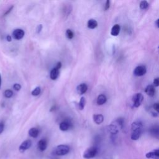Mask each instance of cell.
<instances>
[{
    "mask_svg": "<svg viewBox=\"0 0 159 159\" xmlns=\"http://www.w3.org/2000/svg\"><path fill=\"white\" fill-rule=\"evenodd\" d=\"M70 152V147L67 145H59V146L56 147L55 149V153L57 156H62L67 155V154Z\"/></svg>",
    "mask_w": 159,
    "mask_h": 159,
    "instance_id": "obj_1",
    "label": "cell"
},
{
    "mask_svg": "<svg viewBox=\"0 0 159 159\" xmlns=\"http://www.w3.org/2000/svg\"><path fill=\"white\" fill-rule=\"evenodd\" d=\"M97 149L95 147H91L87 149L84 152L83 157L85 159H91L94 158L97 154Z\"/></svg>",
    "mask_w": 159,
    "mask_h": 159,
    "instance_id": "obj_2",
    "label": "cell"
},
{
    "mask_svg": "<svg viewBox=\"0 0 159 159\" xmlns=\"http://www.w3.org/2000/svg\"><path fill=\"white\" fill-rule=\"evenodd\" d=\"M144 100L143 95L141 93H137L134 95L132 98V102H133V105L135 107H138L141 105Z\"/></svg>",
    "mask_w": 159,
    "mask_h": 159,
    "instance_id": "obj_3",
    "label": "cell"
},
{
    "mask_svg": "<svg viewBox=\"0 0 159 159\" xmlns=\"http://www.w3.org/2000/svg\"><path fill=\"white\" fill-rule=\"evenodd\" d=\"M147 72L146 67L143 65H139L135 67L134 70V75L136 77H142Z\"/></svg>",
    "mask_w": 159,
    "mask_h": 159,
    "instance_id": "obj_4",
    "label": "cell"
},
{
    "mask_svg": "<svg viewBox=\"0 0 159 159\" xmlns=\"http://www.w3.org/2000/svg\"><path fill=\"white\" fill-rule=\"evenodd\" d=\"M61 67H62V66L60 64L58 63V64L56 65L55 67L50 72V77L51 79L53 80H56L59 77V70H60V69L61 68Z\"/></svg>",
    "mask_w": 159,
    "mask_h": 159,
    "instance_id": "obj_5",
    "label": "cell"
},
{
    "mask_svg": "<svg viewBox=\"0 0 159 159\" xmlns=\"http://www.w3.org/2000/svg\"><path fill=\"white\" fill-rule=\"evenodd\" d=\"M24 31L21 29H16L13 32V37L16 40H21L24 36Z\"/></svg>",
    "mask_w": 159,
    "mask_h": 159,
    "instance_id": "obj_6",
    "label": "cell"
},
{
    "mask_svg": "<svg viewBox=\"0 0 159 159\" xmlns=\"http://www.w3.org/2000/svg\"><path fill=\"white\" fill-rule=\"evenodd\" d=\"M31 146L32 142L31 140H26V141H24L21 144L20 148H19V151H20V152L23 153L27 151V149H29L31 147Z\"/></svg>",
    "mask_w": 159,
    "mask_h": 159,
    "instance_id": "obj_7",
    "label": "cell"
},
{
    "mask_svg": "<svg viewBox=\"0 0 159 159\" xmlns=\"http://www.w3.org/2000/svg\"><path fill=\"white\" fill-rule=\"evenodd\" d=\"M142 132V128H139L134 130H132V134H131V138L133 141H137L141 137V135Z\"/></svg>",
    "mask_w": 159,
    "mask_h": 159,
    "instance_id": "obj_8",
    "label": "cell"
},
{
    "mask_svg": "<svg viewBox=\"0 0 159 159\" xmlns=\"http://www.w3.org/2000/svg\"><path fill=\"white\" fill-rule=\"evenodd\" d=\"M146 157L149 159H159V150L156 149L146 154Z\"/></svg>",
    "mask_w": 159,
    "mask_h": 159,
    "instance_id": "obj_9",
    "label": "cell"
},
{
    "mask_svg": "<svg viewBox=\"0 0 159 159\" xmlns=\"http://www.w3.org/2000/svg\"><path fill=\"white\" fill-rule=\"evenodd\" d=\"M77 92L79 95H83L87 91L88 86L85 83H82L77 86Z\"/></svg>",
    "mask_w": 159,
    "mask_h": 159,
    "instance_id": "obj_10",
    "label": "cell"
},
{
    "mask_svg": "<svg viewBox=\"0 0 159 159\" xmlns=\"http://www.w3.org/2000/svg\"><path fill=\"white\" fill-rule=\"evenodd\" d=\"M145 92L149 96H153L156 93V89L152 85H148L146 89H145Z\"/></svg>",
    "mask_w": 159,
    "mask_h": 159,
    "instance_id": "obj_11",
    "label": "cell"
},
{
    "mask_svg": "<svg viewBox=\"0 0 159 159\" xmlns=\"http://www.w3.org/2000/svg\"><path fill=\"white\" fill-rule=\"evenodd\" d=\"M70 126L71 124L68 121H64L60 124L59 128L62 131H67V130H68L70 129Z\"/></svg>",
    "mask_w": 159,
    "mask_h": 159,
    "instance_id": "obj_12",
    "label": "cell"
},
{
    "mask_svg": "<svg viewBox=\"0 0 159 159\" xmlns=\"http://www.w3.org/2000/svg\"><path fill=\"white\" fill-rule=\"evenodd\" d=\"M93 121L96 124H101L104 121V117L102 114H94L93 116Z\"/></svg>",
    "mask_w": 159,
    "mask_h": 159,
    "instance_id": "obj_13",
    "label": "cell"
},
{
    "mask_svg": "<svg viewBox=\"0 0 159 159\" xmlns=\"http://www.w3.org/2000/svg\"><path fill=\"white\" fill-rule=\"evenodd\" d=\"M47 147V142L45 139H41L38 142V149L39 151L43 152L46 150Z\"/></svg>",
    "mask_w": 159,
    "mask_h": 159,
    "instance_id": "obj_14",
    "label": "cell"
},
{
    "mask_svg": "<svg viewBox=\"0 0 159 159\" xmlns=\"http://www.w3.org/2000/svg\"><path fill=\"white\" fill-rule=\"evenodd\" d=\"M120 29H121L120 26L119 24H115L114 26H113V27H112L111 34L113 36H117L119 33Z\"/></svg>",
    "mask_w": 159,
    "mask_h": 159,
    "instance_id": "obj_15",
    "label": "cell"
},
{
    "mask_svg": "<svg viewBox=\"0 0 159 159\" xmlns=\"http://www.w3.org/2000/svg\"><path fill=\"white\" fill-rule=\"evenodd\" d=\"M39 134V130L38 129H37L36 128H32L30 129L29 130V135L31 137L33 138H36L38 137Z\"/></svg>",
    "mask_w": 159,
    "mask_h": 159,
    "instance_id": "obj_16",
    "label": "cell"
},
{
    "mask_svg": "<svg viewBox=\"0 0 159 159\" xmlns=\"http://www.w3.org/2000/svg\"><path fill=\"white\" fill-rule=\"evenodd\" d=\"M107 101L106 96L105 95H100L97 98L96 103L98 105H104Z\"/></svg>",
    "mask_w": 159,
    "mask_h": 159,
    "instance_id": "obj_17",
    "label": "cell"
},
{
    "mask_svg": "<svg viewBox=\"0 0 159 159\" xmlns=\"http://www.w3.org/2000/svg\"><path fill=\"white\" fill-rule=\"evenodd\" d=\"M87 26L88 27L90 28V29H95L98 26V22L95 20H94V19H90V20H89L88 21Z\"/></svg>",
    "mask_w": 159,
    "mask_h": 159,
    "instance_id": "obj_18",
    "label": "cell"
},
{
    "mask_svg": "<svg viewBox=\"0 0 159 159\" xmlns=\"http://www.w3.org/2000/svg\"><path fill=\"white\" fill-rule=\"evenodd\" d=\"M86 105V99L85 97H82L80 98V100L79 104H78V107L79 109L80 110H83L84 107H85Z\"/></svg>",
    "mask_w": 159,
    "mask_h": 159,
    "instance_id": "obj_19",
    "label": "cell"
},
{
    "mask_svg": "<svg viewBox=\"0 0 159 159\" xmlns=\"http://www.w3.org/2000/svg\"><path fill=\"white\" fill-rule=\"evenodd\" d=\"M139 128H142V124L140 121H135L133 123L131 126V129L134 130Z\"/></svg>",
    "mask_w": 159,
    "mask_h": 159,
    "instance_id": "obj_20",
    "label": "cell"
},
{
    "mask_svg": "<svg viewBox=\"0 0 159 159\" xmlns=\"http://www.w3.org/2000/svg\"><path fill=\"white\" fill-rule=\"evenodd\" d=\"M40 88L39 87V86H37L36 87V88H34L33 90L31 92V94L32 96H38L40 93Z\"/></svg>",
    "mask_w": 159,
    "mask_h": 159,
    "instance_id": "obj_21",
    "label": "cell"
},
{
    "mask_svg": "<svg viewBox=\"0 0 159 159\" xmlns=\"http://www.w3.org/2000/svg\"><path fill=\"white\" fill-rule=\"evenodd\" d=\"M65 34L68 39H72L74 37V33L71 29H67L65 32Z\"/></svg>",
    "mask_w": 159,
    "mask_h": 159,
    "instance_id": "obj_22",
    "label": "cell"
},
{
    "mask_svg": "<svg viewBox=\"0 0 159 159\" xmlns=\"http://www.w3.org/2000/svg\"><path fill=\"white\" fill-rule=\"evenodd\" d=\"M149 3L147 1H142L140 3V8L142 9H146L149 7Z\"/></svg>",
    "mask_w": 159,
    "mask_h": 159,
    "instance_id": "obj_23",
    "label": "cell"
},
{
    "mask_svg": "<svg viewBox=\"0 0 159 159\" xmlns=\"http://www.w3.org/2000/svg\"><path fill=\"white\" fill-rule=\"evenodd\" d=\"M4 95L7 98H11L13 96V92L11 90H6L4 93Z\"/></svg>",
    "mask_w": 159,
    "mask_h": 159,
    "instance_id": "obj_24",
    "label": "cell"
},
{
    "mask_svg": "<svg viewBox=\"0 0 159 159\" xmlns=\"http://www.w3.org/2000/svg\"><path fill=\"white\" fill-rule=\"evenodd\" d=\"M13 88H14V90H15L16 91H20L21 89V86L20 84L15 83V85H13Z\"/></svg>",
    "mask_w": 159,
    "mask_h": 159,
    "instance_id": "obj_25",
    "label": "cell"
},
{
    "mask_svg": "<svg viewBox=\"0 0 159 159\" xmlns=\"http://www.w3.org/2000/svg\"><path fill=\"white\" fill-rule=\"evenodd\" d=\"M159 85V78H156L153 80V86L154 87H157Z\"/></svg>",
    "mask_w": 159,
    "mask_h": 159,
    "instance_id": "obj_26",
    "label": "cell"
},
{
    "mask_svg": "<svg viewBox=\"0 0 159 159\" xmlns=\"http://www.w3.org/2000/svg\"><path fill=\"white\" fill-rule=\"evenodd\" d=\"M110 7V1H108V0H107V1H106V3H105V8H104V9L105 11L107 10V9H108Z\"/></svg>",
    "mask_w": 159,
    "mask_h": 159,
    "instance_id": "obj_27",
    "label": "cell"
},
{
    "mask_svg": "<svg viewBox=\"0 0 159 159\" xmlns=\"http://www.w3.org/2000/svg\"><path fill=\"white\" fill-rule=\"evenodd\" d=\"M153 109L157 111V113H158L159 111V105L158 103H154L153 105Z\"/></svg>",
    "mask_w": 159,
    "mask_h": 159,
    "instance_id": "obj_28",
    "label": "cell"
},
{
    "mask_svg": "<svg viewBox=\"0 0 159 159\" xmlns=\"http://www.w3.org/2000/svg\"><path fill=\"white\" fill-rule=\"evenodd\" d=\"M42 29H43V26H42V24H39L38 25V26L37 27V29H36V31H37V33H40Z\"/></svg>",
    "mask_w": 159,
    "mask_h": 159,
    "instance_id": "obj_29",
    "label": "cell"
},
{
    "mask_svg": "<svg viewBox=\"0 0 159 159\" xmlns=\"http://www.w3.org/2000/svg\"><path fill=\"white\" fill-rule=\"evenodd\" d=\"M4 124L3 123H0V134H1L4 130Z\"/></svg>",
    "mask_w": 159,
    "mask_h": 159,
    "instance_id": "obj_30",
    "label": "cell"
},
{
    "mask_svg": "<svg viewBox=\"0 0 159 159\" xmlns=\"http://www.w3.org/2000/svg\"><path fill=\"white\" fill-rule=\"evenodd\" d=\"M13 8H14V6H11L10 7V8H9V9H8V10L5 13H4V16H6L7 15H8V14L9 13H10L12 10H13Z\"/></svg>",
    "mask_w": 159,
    "mask_h": 159,
    "instance_id": "obj_31",
    "label": "cell"
},
{
    "mask_svg": "<svg viewBox=\"0 0 159 159\" xmlns=\"http://www.w3.org/2000/svg\"><path fill=\"white\" fill-rule=\"evenodd\" d=\"M6 39L8 42H11V40H12V38H11V36H10L9 35H8L7 37H6Z\"/></svg>",
    "mask_w": 159,
    "mask_h": 159,
    "instance_id": "obj_32",
    "label": "cell"
},
{
    "mask_svg": "<svg viewBox=\"0 0 159 159\" xmlns=\"http://www.w3.org/2000/svg\"><path fill=\"white\" fill-rule=\"evenodd\" d=\"M158 21H159V20H158V19H157V21L155 22V24H156V26L157 27H159V24H158Z\"/></svg>",
    "mask_w": 159,
    "mask_h": 159,
    "instance_id": "obj_33",
    "label": "cell"
},
{
    "mask_svg": "<svg viewBox=\"0 0 159 159\" xmlns=\"http://www.w3.org/2000/svg\"><path fill=\"white\" fill-rule=\"evenodd\" d=\"M1 74H0V89H1Z\"/></svg>",
    "mask_w": 159,
    "mask_h": 159,
    "instance_id": "obj_34",
    "label": "cell"
}]
</instances>
